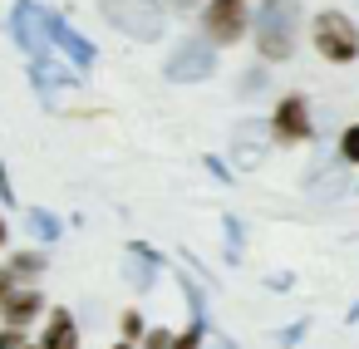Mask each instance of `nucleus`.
Returning <instances> with one entry per match:
<instances>
[{"instance_id":"f257e3e1","label":"nucleus","mask_w":359,"mask_h":349,"mask_svg":"<svg viewBox=\"0 0 359 349\" xmlns=\"http://www.w3.org/2000/svg\"><path fill=\"white\" fill-rule=\"evenodd\" d=\"M295 30H300V0H266L256 11V50L266 60H290L295 55Z\"/></svg>"},{"instance_id":"f03ea898","label":"nucleus","mask_w":359,"mask_h":349,"mask_svg":"<svg viewBox=\"0 0 359 349\" xmlns=\"http://www.w3.org/2000/svg\"><path fill=\"white\" fill-rule=\"evenodd\" d=\"M99 11H104V20L118 30V35H128V40H138V45H158V35H163V6L158 0H99Z\"/></svg>"},{"instance_id":"7ed1b4c3","label":"nucleus","mask_w":359,"mask_h":349,"mask_svg":"<svg viewBox=\"0 0 359 349\" xmlns=\"http://www.w3.org/2000/svg\"><path fill=\"white\" fill-rule=\"evenodd\" d=\"M310 35H315V50H320L330 64H349V60L359 55V30H354V20L339 15V11H320Z\"/></svg>"},{"instance_id":"20e7f679","label":"nucleus","mask_w":359,"mask_h":349,"mask_svg":"<svg viewBox=\"0 0 359 349\" xmlns=\"http://www.w3.org/2000/svg\"><path fill=\"white\" fill-rule=\"evenodd\" d=\"M11 40L25 50V55H50V11H40L35 0H15L11 11Z\"/></svg>"},{"instance_id":"39448f33","label":"nucleus","mask_w":359,"mask_h":349,"mask_svg":"<svg viewBox=\"0 0 359 349\" xmlns=\"http://www.w3.org/2000/svg\"><path fill=\"white\" fill-rule=\"evenodd\" d=\"M212 69H217V50H212L207 40H182V45L168 55V64H163V74H168L172 84H197V79H212Z\"/></svg>"},{"instance_id":"423d86ee","label":"nucleus","mask_w":359,"mask_h":349,"mask_svg":"<svg viewBox=\"0 0 359 349\" xmlns=\"http://www.w3.org/2000/svg\"><path fill=\"white\" fill-rule=\"evenodd\" d=\"M271 143H276V128H271V123H261V118H246V123H236V128H231V163H236L241 172H251V167H261V163H266Z\"/></svg>"},{"instance_id":"0eeeda50","label":"nucleus","mask_w":359,"mask_h":349,"mask_svg":"<svg viewBox=\"0 0 359 349\" xmlns=\"http://www.w3.org/2000/svg\"><path fill=\"white\" fill-rule=\"evenodd\" d=\"M202 25H207L212 45H236L246 35V0H207Z\"/></svg>"},{"instance_id":"6e6552de","label":"nucleus","mask_w":359,"mask_h":349,"mask_svg":"<svg viewBox=\"0 0 359 349\" xmlns=\"http://www.w3.org/2000/svg\"><path fill=\"white\" fill-rule=\"evenodd\" d=\"M50 40H55V45H60L79 69H89V64H94V55H99V50H94V40H84V35H79L65 15H55V11H50Z\"/></svg>"},{"instance_id":"1a4fd4ad","label":"nucleus","mask_w":359,"mask_h":349,"mask_svg":"<svg viewBox=\"0 0 359 349\" xmlns=\"http://www.w3.org/2000/svg\"><path fill=\"white\" fill-rule=\"evenodd\" d=\"M271 128H276L285 143H300V138H310V109H305V99H300V94L280 99V104H276V118H271Z\"/></svg>"},{"instance_id":"9d476101","label":"nucleus","mask_w":359,"mask_h":349,"mask_svg":"<svg viewBox=\"0 0 359 349\" xmlns=\"http://www.w3.org/2000/svg\"><path fill=\"white\" fill-rule=\"evenodd\" d=\"M123 271H128V285H133V290H153V280H158V256H153L143 241H133V246L123 251Z\"/></svg>"},{"instance_id":"9b49d317","label":"nucleus","mask_w":359,"mask_h":349,"mask_svg":"<svg viewBox=\"0 0 359 349\" xmlns=\"http://www.w3.org/2000/svg\"><path fill=\"white\" fill-rule=\"evenodd\" d=\"M40 349H79V324H74L69 310H60V305L50 310V324H45Z\"/></svg>"},{"instance_id":"f8f14e48","label":"nucleus","mask_w":359,"mask_h":349,"mask_svg":"<svg viewBox=\"0 0 359 349\" xmlns=\"http://www.w3.org/2000/svg\"><path fill=\"white\" fill-rule=\"evenodd\" d=\"M30 84H35L40 94H60V89L74 84V74H65L50 55H30Z\"/></svg>"},{"instance_id":"ddd939ff","label":"nucleus","mask_w":359,"mask_h":349,"mask_svg":"<svg viewBox=\"0 0 359 349\" xmlns=\"http://www.w3.org/2000/svg\"><path fill=\"white\" fill-rule=\"evenodd\" d=\"M0 310H6V324H30V315H40V290L35 285L11 290L6 300H0Z\"/></svg>"},{"instance_id":"4468645a","label":"nucleus","mask_w":359,"mask_h":349,"mask_svg":"<svg viewBox=\"0 0 359 349\" xmlns=\"http://www.w3.org/2000/svg\"><path fill=\"white\" fill-rule=\"evenodd\" d=\"M344 163V158H339ZM339 163H330L320 177H310V197H320V202H330V197H339L344 192V182H349V172L339 167Z\"/></svg>"},{"instance_id":"2eb2a0df","label":"nucleus","mask_w":359,"mask_h":349,"mask_svg":"<svg viewBox=\"0 0 359 349\" xmlns=\"http://www.w3.org/2000/svg\"><path fill=\"white\" fill-rule=\"evenodd\" d=\"M182 290H187V305H192V324L207 329V290H202L192 275H182Z\"/></svg>"},{"instance_id":"dca6fc26","label":"nucleus","mask_w":359,"mask_h":349,"mask_svg":"<svg viewBox=\"0 0 359 349\" xmlns=\"http://www.w3.org/2000/svg\"><path fill=\"white\" fill-rule=\"evenodd\" d=\"M30 231H35V241H60V221H55L45 207L30 212Z\"/></svg>"},{"instance_id":"f3484780","label":"nucleus","mask_w":359,"mask_h":349,"mask_svg":"<svg viewBox=\"0 0 359 349\" xmlns=\"http://www.w3.org/2000/svg\"><path fill=\"white\" fill-rule=\"evenodd\" d=\"M261 89H266V74H261V69H246V74H241V84H236V94H241V99H256Z\"/></svg>"},{"instance_id":"a211bd4d","label":"nucleus","mask_w":359,"mask_h":349,"mask_svg":"<svg viewBox=\"0 0 359 349\" xmlns=\"http://www.w3.org/2000/svg\"><path fill=\"white\" fill-rule=\"evenodd\" d=\"M339 158L359 167V123H354V128H344V138H339Z\"/></svg>"},{"instance_id":"6ab92c4d","label":"nucleus","mask_w":359,"mask_h":349,"mask_svg":"<svg viewBox=\"0 0 359 349\" xmlns=\"http://www.w3.org/2000/svg\"><path fill=\"white\" fill-rule=\"evenodd\" d=\"M222 226H226V256H231V261H241V226H236V217H226Z\"/></svg>"},{"instance_id":"aec40b11","label":"nucleus","mask_w":359,"mask_h":349,"mask_svg":"<svg viewBox=\"0 0 359 349\" xmlns=\"http://www.w3.org/2000/svg\"><path fill=\"white\" fill-rule=\"evenodd\" d=\"M11 266H15V275H40L45 271V256H15Z\"/></svg>"},{"instance_id":"412c9836","label":"nucleus","mask_w":359,"mask_h":349,"mask_svg":"<svg viewBox=\"0 0 359 349\" xmlns=\"http://www.w3.org/2000/svg\"><path fill=\"white\" fill-rule=\"evenodd\" d=\"M172 344H177V339H172L168 329H148V334H143V349H172Z\"/></svg>"},{"instance_id":"4be33fe9","label":"nucleus","mask_w":359,"mask_h":349,"mask_svg":"<svg viewBox=\"0 0 359 349\" xmlns=\"http://www.w3.org/2000/svg\"><path fill=\"white\" fill-rule=\"evenodd\" d=\"M0 202H6V207H15V187H11V172H6V163H0Z\"/></svg>"},{"instance_id":"5701e85b","label":"nucleus","mask_w":359,"mask_h":349,"mask_svg":"<svg viewBox=\"0 0 359 349\" xmlns=\"http://www.w3.org/2000/svg\"><path fill=\"white\" fill-rule=\"evenodd\" d=\"M0 349H20V324H11V329H0Z\"/></svg>"},{"instance_id":"b1692460","label":"nucleus","mask_w":359,"mask_h":349,"mask_svg":"<svg viewBox=\"0 0 359 349\" xmlns=\"http://www.w3.org/2000/svg\"><path fill=\"white\" fill-rule=\"evenodd\" d=\"M123 334H143V315H138V310L123 315Z\"/></svg>"},{"instance_id":"393cba45","label":"nucleus","mask_w":359,"mask_h":349,"mask_svg":"<svg viewBox=\"0 0 359 349\" xmlns=\"http://www.w3.org/2000/svg\"><path fill=\"white\" fill-rule=\"evenodd\" d=\"M202 334H207V329H197V324H192V329H187V334H182L172 349H197V339H202Z\"/></svg>"},{"instance_id":"a878e982","label":"nucleus","mask_w":359,"mask_h":349,"mask_svg":"<svg viewBox=\"0 0 359 349\" xmlns=\"http://www.w3.org/2000/svg\"><path fill=\"white\" fill-rule=\"evenodd\" d=\"M15 290V266H6V271H0V300H6Z\"/></svg>"},{"instance_id":"bb28decb","label":"nucleus","mask_w":359,"mask_h":349,"mask_svg":"<svg viewBox=\"0 0 359 349\" xmlns=\"http://www.w3.org/2000/svg\"><path fill=\"white\" fill-rule=\"evenodd\" d=\"M207 167H212V177H217V182H231V172L222 167V158H207Z\"/></svg>"},{"instance_id":"cd10ccee","label":"nucleus","mask_w":359,"mask_h":349,"mask_svg":"<svg viewBox=\"0 0 359 349\" xmlns=\"http://www.w3.org/2000/svg\"><path fill=\"white\" fill-rule=\"evenodd\" d=\"M207 349H236V344H231L226 334H212V339H207Z\"/></svg>"},{"instance_id":"c85d7f7f","label":"nucleus","mask_w":359,"mask_h":349,"mask_svg":"<svg viewBox=\"0 0 359 349\" xmlns=\"http://www.w3.org/2000/svg\"><path fill=\"white\" fill-rule=\"evenodd\" d=\"M0 246H6V221H0Z\"/></svg>"},{"instance_id":"c756f323","label":"nucleus","mask_w":359,"mask_h":349,"mask_svg":"<svg viewBox=\"0 0 359 349\" xmlns=\"http://www.w3.org/2000/svg\"><path fill=\"white\" fill-rule=\"evenodd\" d=\"M114 349H128V344H114Z\"/></svg>"},{"instance_id":"7c9ffc66","label":"nucleus","mask_w":359,"mask_h":349,"mask_svg":"<svg viewBox=\"0 0 359 349\" xmlns=\"http://www.w3.org/2000/svg\"><path fill=\"white\" fill-rule=\"evenodd\" d=\"M182 6H192V0H182Z\"/></svg>"}]
</instances>
